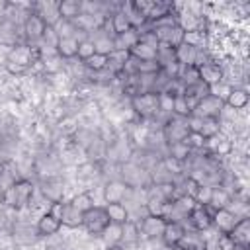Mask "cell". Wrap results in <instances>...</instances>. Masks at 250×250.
I'll return each instance as SVG.
<instances>
[{"label": "cell", "instance_id": "52a82bcc", "mask_svg": "<svg viewBox=\"0 0 250 250\" xmlns=\"http://www.w3.org/2000/svg\"><path fill=\"white\" fill-rule=\"evenodd\" d=\"M213 211L215 209L209 205H195L186 219L189 221V225L197 232H203V230H209L213 227Z\"/></svg>", "mask_w": 250, "mask_h": 250}, {"label": "cell", "instance_id": "9a60e30c", "mask_svg": "<svg viewBox=\"0 0 250 250\" xmlns=\"http://www.w3.org/2000/svg\"><path fill=\"white\" fill-rule=\"evenodd\" d=\"M41 193L43 197H47L51 203L55 201H62V193H64V184L59 178H47L41 182Z\"/></svg>", "mask_w": 250, "mask_h": 250}, {"label": "cell", "instance_id": "e0dca14e", "mask_svg": "<svg viewBox=\"0 0 250 250\" xmlns=\"http://www.w3.org/2000/svg\"><path fill=\"white\" fill-rule=\"evenodd\" d=\"M57 14H59V20L74 21L82 14V2H78V0H61V2H57Z\"/></svg>", "mask_w": 250, "mask_h": 250}, {"label": "cell", "instance_id": "74e56055", "mask_svg": "<svg viewBox=\"0 0 250 250\" xmlns=\"http://www.w3.org/2000/svg\"><path fill=\"white\" fill-rule=\"evenodd\" d=\"M230 90H232V86H229V84H225V82H221V84H215V86H211V88H207V94H213V96H217L219 100H227V96L230 94Z\"/></svg>", "mask_w": 250, "mask_h": 250}, {"label": "cell", "instance_id": "f6af8a7d", "mask_svg": "<svg viewBox=\"0 0 250 250\" xmlns=\"http://www.w3.org/2000/svg\"><path fill=\"white\" fill-rule=\"evenodd\" d=\"M105 250H125L121 244H109V246H105Z\"/></svg>", "mask_w": 250, "mask_h": 250}, {"label": "cell", "instance_id": "c3c4849f", "mask_svg": "<svg viewBox=\"0 0 250 250\" xmlns=\"http://www.w3.org/2000/svg\"><path fill=\"white\" fill-rule=\"evenodd\" d=\"M234 250H248V248H240V246H236V248H234Z\"/></svg>", "mask_w": 250, "mask_h": 250}, {"label": "cell", "instance_id": "4316f807", "mask_svg": "<svg viewBox=\"0 0 250 250\" xmlns=\"http://www.w3.org/2000/svg\"><path fill=\"white\" fill-rule=\"evenodd\" d=\"M141 238V232H139V223H133L131 219L121 225V242L125 244H137Z\"/></svg>", "mask_w": 250, "mask_h": 250}, {"label": "cell", "instance_id": "8fae6325", "mask_svg": "<svg viewBox=\"0 0 250 250\" xmlns=\"http://www.w3.org/2000/svg\"><path fill=\"white\" fill-rule=\"evenodd\" d=\"M164 225H166L164 219L146 215V217H143V221L139 223V232H141L143 236L150 238V240H152V238H160V234H162V230H164Z\"/></svg>", "mask_w": 250, "mask_h": 250}, {"label": "cell", "instance_id": "d590c367", "mask_svg": "<svg viewBox=\"0 0 250 250\" xmlns=\"http://www.w3.org/2000/svg\"><path fill=\"white\" fill-rule=\"evenodd\" d=\"M102 238L107 242V246L109 244H121V225H111L109 223V227L104 230Z\"/></svg>", "mask_w": 250, "mask_h": 250}, {"label": "cell", "instance_id": "cb8c5ba5", "mask_svg": "<svg viewBox=\"0 0 250 250\" xmlns=\"http://www.w3.org/2000/svg\"><path fill=\"white\" fill-rule=\"evenodd\" d=\"M248 100H250V96L244 88H232L225 100V105H229L232 109H244L248 105Z\"/></svg>", "mask_w": 250, "mask_h": 250}, {"label": "cell", "instance_id": "8d00e7d4", "mask_svg": "<svg viewBox=\"0 0 250 250\" xmlns=\"http://www.w3.org/2000/svg\"><path fill=\"white\" fill-rule=\"evenodd\" d=\"M191 152L193 150H201V148H205V139L199 135V133H188L186 135V139L182 141Z\"/></svg>", "mask_w": 250, "mask_h": 250}, {"label": "cell", "instance_id": "d6a6232c", "mask_svg": "<svg viewBox=\"0 0 250 250\" xmlns=\"http://www.w3.org/2000/svg\"><path fill=\"white\" fill-rule=\"evenodd\" d=\"M107 62H109V57L94 53L88 61H84V66H86L88 70H92V72H102V70L107 68Z\"/></svg>", "mask_w": 250, "mask_h": 250}, {"label": "cell", "instance_id": "ffe728a7", "mask_svg": "<svg viewBox=\"0 0 250 250\" xmlns=\"http://www.w3.org/2000/svg\"><path fill=\"white\" fill-rule=\"evenodd\" d=\"M55 53L59 59H74L78 53V39L76 37H59L55 43Z\"/></svg>", "mask_w": 250, "mask_h": 250}, {"label": "cell", "instance_id": "e575fe53", "mask_svg": "<svg viewBox=\"0 0 250 250\" xmlns=\"http://www.w3.org/2000/svg\"><path fill=\"white\" fill-rule=\"evenodd\" d=\"M96 53V49H94V43H92V39H88V37H84V39H78V53H76V57L84 62V61H88L92 55Z\"/></svg>", "mask_w": 250, "mask_h": 250}, {"label": "cell", "instance_id": "7402d4cb", "mask_svg": "<svg viewBox=\"0 0 250 250\" xmlns=\"http://www.w3.org/2000/svg\"><path fill=\"white\" fill-rule=\"evenodd\" d=\"M82 211H78L76 207H72V203H64L62 207V215H61V225L68 227V229H78L82 227Z\"/></svg>", "mask_w": 250, "mask_h": 250}, {"label": "cell", "instance_id": "ee69618b", "mask_svg": "<svg viewBox=\"0 0 250 250\" xmlns=\"http://www.w3.org/2000/svg\"><path fill=\"white\" fill-rule=\"evenodd\" d=\"M6 221H8V217H6V213H2V211H0V234H4V232H8V229L4 227V225H6Z\"/></svg>", "mask_w": 250, "mask_h": 250}, {"label": "cell", "instance_id": "6da1fadb", "mask_svg": "<svg viewBox=\"0 0 250 250\" xmlns=\"http://www.w3.org/2000/svg\"><path fill=\"white\" fill-rule=\"evenodd\" d=\"M33 189H35V186H33L29 180H25V178H18L12 186L6 188L2 205H6L8 209L20 211V209H23V207H27V205L31 203Z\"/></svg>", "mask_w": 250, "mask_h": 250}, {"label": "cell", "instance_id": "b9f144b4", "mask_svg": "<svg viewBox=\"0 0 250 250\" xmlns=\"http://www.w3.org/2000/svg\"><path fill=\"white\" fill-rule=\"evenodd\" d=\"M12 47L14 45H10V43H0V66H6L10 53H12Z\"/></svg>", "mask_w": 250, "mask_h": 250}, {"label": "cell", "instance_id": "ab89813d", "mask_svg": "<svg viewBox=\"0 0 250 250\" xmlns=\"http://www.w3.org/2000/svg\"><path fill=\"white\" fill-rule=\"evenodd\" d=\"M172 104H174V98L168 96L166 92H160L158 94V111L160 113H170L172 115Z\"/></svg>", "mask_w": 250, "mask_h": 250}, {"label": "cell", "instance_id": "7a4b0ae2", "mask_svg": "<svg viewBox=\"0 0 250 250\" xmlns=\"http://www.w3.org/2000/svg\"><path fill=\"white\" fill-rule=\"evenodd\" d=\"M225 109V102L219 100L213 94H205L203 98H199L191 109V115L199 117V119H219L223 115Z\"/></svg>", "mask_w": 250, "mask_h": 250}, {"label": "cell", "instance_id": "484cf974", "mask_svg": "<svg viewBox=\"0 0 250 250\" xmlns=\"http://www.w3.org/2000/svg\"><path fill=\"white\" fill-rule=\"evenodd\" d=\"M230 199H232V195H230L223 186H213L209 207H213V209H223V207H227V205L230 203Z\"/></svg>", "mask_w": 250, "mask_h": 250}, {"label": "cell", "instance_id": "bcb514c9", "mask_svg": "<svg viewBox=\"0 0 250 250\" xmlns=\"http://www.w3.org/2000/svg\"><path fill=\"white\" fill-rule=\"evenodd\" d=\"M170 250H191V248H188V246H184V244H176V246H172Z\"/></svg>", "mask_w": 250, "mask_h": 250}, {"label": "cell", "instance_id": "5bb4252c", "mask_svg": "<svg viewBox=\"0 0 250 250\" xmlns=\"http://www.w3.org/2000/svg\"><path fill=\"white\" fill-rule=\"evenodd\" d=\"M174 59L180 66H195L197 61H199V49L182 43L174 49Z\"/></svg>", "mask_w": 250, "mask_h": 250}, {"label": "cell", "instance_id": "603a6c76", "mask_svg": "<svg viewBox=\"0 0 250 250\" xmlns=\"http://www.w3.org/2000/svg\"><path fill=\"white\" fill-rule=\"evenodd\" d=\"M129 57L135 59V61H154L156 59V49L143 43L141 39L129 49Z\"/></svg>", "mask_w": 250, "mask_h": 250}, {"label": "cell", "instance_id": "d4e9b609", "mask_svg": "<svg viewBox=\"0 0 250 250\" xmlns=\"http://www.w3.org/2000/svg\"><path fill=\"white\" fill-rule=\"evenodd\" d=\"M109 23H111V31H113V35H119V33H125L127 29H131L129 18H127V14L123 12V8H121V10H115V12L111 14Z\"/></svg>", "mask_w": 250, "mask_h": 250}, {"label": "cell", "instance_id": "836d02e7", "mask_svg": "<svg viewBox=\"0 0 250 250\" xmlns=\"http://www.w3.org/2000/svg\"><path fill=\"white\" fill-rule=\"evenodd\" d=\"M72 207H76L78 211H88V209H92L96 203H94V197H92V193H88V191H84V193H78V195H74L72 197Z\"/></svg>", "mask_w": 250, "mask_h": 250}, {"label": "cell", "instance_id": "f1b7e54d", "mask_svg": "<svg viewBox=\"0 0 250 250\" xmlns=\"http://www.w3.org/2000/svg\"><path fill=\"white\" fill-rule=\"evenodd\" d=\"M92 43H94V49H96V53H98V55H105V57H109V55L113 53L111 35H107L105 31H104V33H100L96 39H92Z\"/></svg>", "mask_w": 250, "mask_h": 250}, {"label": "cell", "instance_id": "5b68a950", "mask_svg": "<svg viewBox=\"0 0 250 250\" xmlns=\"http://www.w3.org/2000/svg\"><path fill=\"white\" fill-rule=\"evenodd\" d=\"M188 133H189V129H188L186 119H180V117H174V115H170L162 125V137H164L166 145L184 141Z\"/></svg>", "mask_w": 250, "mask_h": 250}, {"label": "cell", "instance_id": "f35d334b", "mask_svg": "<svg viewBox=\"0 0 250 250\" xmlns=\"http://www.w3.org/2000/svg\"><path fill=\"white\" fill-rule=\"evenodd\" d=\"M184 43L189 45V47L199 49L201 43H203V31H188V33H184Z\"/></svg>", "mask_w": 250, "mask_h": 250}, {"label": "cell", "instance_id": "1f68e13d", "mask_svg": "<svg viewBox=\"0 0 250 250\" xmlns=\"http://www.w3.org/2000/svg\"><path fill=\"white\" fill-rule=\"evenodd\" d=\"M211 191H213V186L211 184H205V182H199L195 193H193V201L195 205H209L211 203Z\"/></svg>", "mask_w": 250, "mask_h": 250}, {"label": "cell", "instance_id": "3957f363", "mask_svg": "<svg viewBox=\"0 0 250 250\" xmlns=\"http://www.w3.org/2000/svg\"><path fill=\"white\" fill-rule=\"evenodd\" d=\"M82 227L86 229L88 234L102 236L104 230L109 227V219H107L105 209L100 207V205H94L92 209L84 211V215H82Z\"/></svg>", "mask_w": 250, "mask_h": 250}, {"label": "cell", "instance_id": "4dcf8cb0", "mask_svg": "<svg viewBox=\"0 0 250 250\" xmlns=\"http://www.w3.org/2000/svg\"><path fill=\"white\" fill-rule=\"evenodd\" d=\"M221 133V121L219 119H201V129H199V135L207 141L215 135Z\"/></svg>", "mask_w": 250, "mask_h": 250}, {"label": "cell", "instance_id": "ac0fdd59", "mask_svg": "<svg viewBox=\"0 0 250 250\" xmlns=\"http://www.w3.org/2000/svg\"><path fill=\"white\" fill-rule=\"evenodd\" d=\"M141 33L137 29H127L125 33H119V35H113L111 37V43H113V51H121V53H129V49L139 41Z\"/></svg>", "mask_w": 250, "mask_h": 250}, {"label": "cell", "instance_id": "ba28073f", "mask_svg": "<svg viewBox=\"0 0 250 250\" xmlns=\"http://www.w3.org/2000/svg\"><path fill=\"white\" fill-rule=\"evenodd\" d=\"M195 70H197V80L207 88L223 82V68L217 62H199Z\"/></svg>", "mask_w": 250, "mask_h": 250}, {"label": "cell", "instance_id": "f546056e", "mask_svg": "<svg viewBox=\"0 0 250 250\" xmlns=\"http://www.w3.org/2000/svg\"><path fill=\"white\" fill-rule=\"evenodd\" d=\"M172 115L180 117V119H188L191 115V105L184 96H176L174 104H172Z\"/></svg>", "mask_w": 250, "mask_h": 250}, {"label": "cell", "instance_id": "4fadbf2b", "mask_svg": "<svg viewBox=\"0 0 250 250\" xmlns=\"http://www.w3.org/2000/svg\"><path fill=\"white\" fill-rule=\"evenodd\" d=\"M230 238L240 248H248L250 246V217H242V219L236 221L234 229L230 230Z\"/></svg>", "mask_w": 250, "mask_h": 250}, {"label": "cell", "instance_id": "44dd1931", "mask_svg": "<svg viewBox=\"0 0 250 250\" xmlns=\"http://www.w3.org/2000/svg\"><path fill=\"white\" fill-rule=\"evenodd\" d=\"M104 209L111 225H125L129 221V209L123 203H105Z\"/></svg>", "mask_w": 250, "mask_h": 250}, {"label": "cell", "instance_id": "277c9868", "mask_svg": "<svg viewBox=\"0 0 250 250\" xmlns=\"http://www.w3.org/2000/svg\"><path fill=\"white\" fill-rule=\"evenodd\" d=\"M131 107L135 109L137 115L145 117V119H152L156 117L158 111V94L154 92H143L131 98Z\"/></svg>", "mask_w": 250, "mask_h": 250}, {"label": "cell", "instance_id": "60d3db41", "mask_svg": "<svg viewBox=\"0 0 250 250\" xmlns=\"http://www.w3.org/2000/svg\"><path fill=\"white\" fill-rule=\"evenodd\" d=\"M217 248H219V250H234L236 244H234V240L230 238V234H219V238H217Z\"/></svg>", "mask_w": 250, "mask_h": 250}, {"label": "cell", "instance_id": "7c38bea8", "mask_svg": "<svg viewBox=\"0 0 250 250\" xmlns=\"http://www.w3.org/2000/svg\"><path fill=\"white\" fill-rule=\"evenodd\" d=\"M129 186L123 180H109L104 188V199L105 203H123V197L127 195Z\"/></svg>", "mask_w": 250, "mask_h": 250}, {"label": "cell", "instance_id": "83f0119b", "mask_svg": "<svg viewBox=\"0 0 250 250\" xmlns=\"http://www.w3.org/2000/svg\"><path fill=\"white\" fill-rule=\"evenodd\" d=\"M166 156H170V158H174V160L186 164L188 158L191 156V150H189L182 141H180V143H170V145H168V152H166Z\"/></svg>", "mask_w": 250, "mask_h": 250}, {"label": "cell", "instance_id": "8992f818", "mask_svg": "<svg viewBox=\"0 0 250 250\" xmlns=\"http://www.w3.org/2000/svg\"><path fill=\"white\" fill-rule=\"evenodd\" d=\"M47 23L45 20L37 14V12H29L23 20V35L27 41L35 43V41H41L45 37V31H47Z\"/></svg>", "mask_w": 250, "mask_h": 250}, {"label": "cell", "instance_id": "30bf717a", "mask_svg": "<svg viewBox=\"0 0 250 250\" xmlns=\"http://www.w3.org/2000/svg\"><path fill=\"white\" fill-rule=\"evenodd\" d=\"M184 234H186V229H184V225L180 221H166L164 230L160 234V240L164 242V246L172 248V246L180 244V240L184 238Z\"/></svg>", "mask_w": 250, "mask_h": 250}, {"label": "cell", "instance_id": "d6986e66", "mask_svg": "<svg viewBox=\"0 0 250 250\" xmlns=\"http://www.w3.org/2000/svg\"><path fill=\"white\" fill-rule=\"evenodd\" d=\"M176 25L188 33V31H203V20L191 12H182L176 16Z\"/></svg>", "mask_w": 250, "mask_h": 250}, {"label": "cell", "instance_id": "7bdbcfd3", "mask_svg": "<svg viewBox=\"0 0 250 250\" xmlns=\"http://www.w3.org/2000/svg\"><path fill=\"white\" fill-rule=\"evenodd\" d=\"M62 207H64V201H55V203H51V209H49V213L61 221V215H62Z\"/></svg>", "mask_w": 250, "mask_h": 250}, {"label": "cell", "instance_id": "9c48e42d", "mask_svg": "<svg viewBox=\"0 0 250 250\" xmlns=\"http://www.w3.org/2000/svg\"><path fill=\"white\" fill-rule=\"evenodd\" d=\"M238 217L234 211H230L229 207H223V209H215L213 211V227L221 232V234H230V230L234 229Z\"/></svg>", "mask_w": 250, "mask_h": 250}, {"label": "cell", "instance_id": "2e32d148", "mask_svg": "<svg viewBox=\"0 0 250 250\" xmlns=\"http://www.w3.org/2000/svg\"><path fill=\"white\" fill-rule=\"evenodd\" d=\"M61 221L57 219V217H53L49 211L47 213H43L39 219H37V225H35V230H37V234L39 236H53V234H57L59 230H61Z\"/></svg>", "mask_w": 250, "mask_h": 250}, {"label": "cell", "instance_id": "7dc6e473", "mask_svg": "<svg viewBox=\"0 0 250 250\" xmlns=\"http://www.w3.org/2000/svg\"><path fill=\"white\" fill-rule=\"evenodd\" d=\"M4 193H6V188L0 184V205H2V201H4Z\"/></svg>", "mask_w": 250, "mask_h": 250}]
</instances>
